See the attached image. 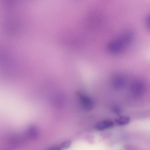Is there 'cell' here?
<instances>
[{
  "mask_svg": "<svg viewBox=\"0 0 150 150\" xmlns=\"http://www.w3.org/2000/svg\"><path fill=\"white\" fill-rule=\"evenodd\" d=\"M79 102L81 106L86 110L91 109L93 106V103L91 99L87 95L82 93L78 92Z\"/></svg>",
  "mask_w": 150,
  "mask_h": 150,
  "instance_id": "1",
  "label": "cell"
},
{
  "mask_svg": "<svg viewBox=\"0 0 150 150\" xmlns=\"http://www.w3.org/2000/svg\"><path fill=\"white\" fill-rule=\"evenodd\" d=\"M39 131L37 127L35 126H31L28 128L26 134L27 137L30 140L37 139L39 136Z\"/></svg>",
  "mask_w": 150,
  "mask_h": 150,
  "instance_id": "2",
  "label": "cell"
},
{
  "mask_svg": "<svg viewBox=\"0 0 150 150\" xmlns=\"http://www.w3.org/2000/svg\"><path fill=\"white\" fill-rule=\"evenodd\" d=\"M114 125L112 121L105 120L98 123L96 125V128L98 131H103L112 127Z\"/></svg>",
  "mask_w": 150,
  "mask_h": 150,
  "instance_id": "3",
  "label": "cell"
},
{
  "mask_svg": "<svg viewBox=\"0 0 150 150\" xmlns=\"http://www.w3.org/2000/svg\"><path fill=\"white\" fill-rule=\"evenodd\" d=\"M130 117L127 116H121L116 118L115 120L116 123L118 125H125L130 122Z\"/></svg>",
  "mask_w": 150,
  "mask_h": 150,
  "instance_id": "4",
  "label": "cell"
},
{
  "mask_svg": "<svg viewBox=\"0 0 150 150\" xmlns=\"http://www.w3.org/2000/svg\"><path fill=\"white\" fill-rule=\"evenodd\" d=\"M113 85L116 88L121 87L124 84V80L120 77L115 78L113 81Z\"/></svg>",
  "mask_w": 150,
  "mask_h": 150,
  "instance_id": "5",
  "label": "cell"
},
{
  "mask_svg": "<svg viewBox=\"0 0 150 150\" xmlns=\"http://www.w3.org/2000/svg\"><path fill=\"white\" fill-rule=\"evenodd\" d=\"M71 142L70 141H66L63 142L61 144V147L64 149L69 148L71 145Z\"/></svg>",
  "mask_w": 150,
  "mask_h": 150,
  "instance_id": "6",
  "label": "cell"
},
{
  "mask_svg": "<svg viewBox=\"0 0 150 150\" xmlns=\"http://www.w3.org/2000/svg\"><path fill=\"white\" fill-rule=\"evenodd\" d=\"M113 110L115 113L118 115L120 114L121 112V109L120 108L117 106L113 107Z\"/></svg>",
  "mask_w": 150,
  "mask_h": 150,
  "instance_id": "7",
  "label": "cell"
},
{
  "mask_svg": "<svg viewBox=\"0 0 150 150\" xmlns=\"http://www.w3.org/2000/svg\"><path fill=\"white\" fill-rule=\"evenodd\" d=\"M48 150H62V149L59 147L55 146L49 148Z\"/></svg>",
  "mask_w": 150,
  "mask_h": 150,
  "instance_id": "8",
  "label": "cell"
}]
</instances>
